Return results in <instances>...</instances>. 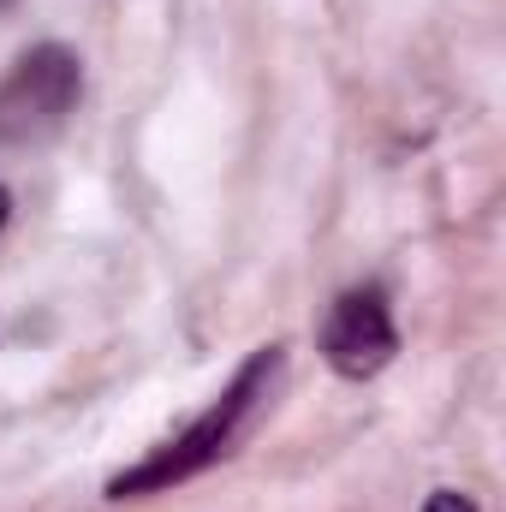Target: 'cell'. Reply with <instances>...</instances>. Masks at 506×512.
Returning a JSON list of instances; mask_svg holds the SVG:
<instances>
[{
	"label": "cell",
	"instance_id": "cell-6",
	"mask_svg": "<svg viewBox=\"0 0 506 512\" xmlns=\"http://www.w3.org/2000/svg\"><path fill=\"white\" fill-rule=\"evenodd\" d=\"M12 6H18V0H0V12H12Z\"/></svg>",
	"mask_w": 506,
	"mask_h": 512
},
{
	"label": "cell",
	"instance_id": "cell-3",
	"mask_svg": "<svg viewBox=\"0 0 506 512\" xmlns=\"http://www.w3.org/2000/svg\"><path fill=\"white\" fill-rule=\"evenodd\" d=\"M316 352L340 382H376L399 358V328H393L387 292L381 286H346L316 328Z\"/></svg>",
	"mask_w": 506,
	"mask_h": 512
},
{
	"label": "cell",
	"instance_id": "cell-1",
	"mask_svg": "<svg viewBox=\"0 0 506 512\" xmlns=\"http://www.w3.org/2000/svg\"><path fill=\"white\" fill-rule=\"evenodd\" d=\"M286 376V346H256L239 364V376L227 382V393L209 399V411L197 423H185L173 441H161L149 459L126 465L120 477H108V501H143V495H167L191 477H203L209 465L233 459L245 447V435L256 429V417L274 405V387Z\"/></svg>",
	"mask_w": 506,
	"mask_h": 512
},
{
	"label": "cell",
	"instance_id": "cell-5",
	"mask_svg": "<svg viewBox=\"0 0 506 512\" xmlns=\"http://www.w3.org/2000/svg\"><path fill=\"white\" fill-rule=\"evenodd\" d=\"M6 209H12V191L0 185V227H6Z\"/></svg>",
	"mask_w": 506,
	"mask_h": 512
},
{
	"label": "cell",
	"instance_id": "cell-4",
	"mask_svg": "<svg viewBox=\"0 0 506 512\" xmlns=\"http://www.w3.org/2000/svg\"><path fill=\"white\" fill-rule=\"evenodd\" d=\"M423 512H477V501L459 495V489H435V495L423 501Z\"/></svg>",
	"mask_w": 506,
	"mask_h": 512
},
{
	"label": "cell",
	"instance_id": "cell-2",
	"mask_svg": "<svg viewBox=\"0 0 506 512\" xmlns=\"http://www.w3.org/2000/svg\"><path fill=\"white\" fill-rule=\"evenodd\" d=\"M84 96V54L66 42H36L24 48L6 78H0V143L6 149H30L42 137L72 120Z\"/></svg>",
	"mask_w": 506,
	"mask_h": 512
}]
</instances>
